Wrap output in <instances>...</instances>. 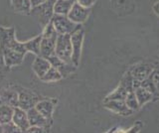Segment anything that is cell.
Segmentation results:
<instances>
[{
	"instance_id": "cell-21",
	"label": "cell",
	"mask_w": 159,
	"mask_h": 133,
	"mask_svg": "<svg viewBox=\"0 0 159 133\" xmlns=\"http://www.w3.org/2000/svg\"><path fill=\"white\" fill-rule=\"evenodd\" d=\"M134 93H135V95H136L139 106H141L143 104H145L146 102L150 101L153 96L151 92H149L147 90H145V88L142 87L141 86L134 90Z\"/></svg>"
},
{
	"instance_id": "cell-9",
	"label": "cell",
	"mask_w": 159,
	"mask_h": 133,
	"mask_svg": "<svg viewBox=\"0 0 159 133\" xmlns=\"http://www.w3.org/2000/svg\"><path fill=\"white\" fill-rule=\"evenodd\" d=\"M27 114H28V119H29L30 125L42 126V127L46 128L47 130H49L50 127H51L53 124V120L47 119L46 117H44L35 107L28 109Z\"/></svg>"
},
{
	"instance_id": "cell-1",
	"label": "cell",
	"mask_w": 159,
	"mask_h": 133,
	"mask_svg": "<svg viewBox=\"0 0 159 133\" xmlns=\"http://www.w3.org/2000/svg\"><path fill=\"white\" fill-rule=\"evenodd\" d=\"M4 50H13L26 55L29 53L28 43L19 42L15 35L14 27H3L0 26V54Z\"/></svg>"
},
{
	"instance_id": "cell-23",
	"label": "cell",
	"mask_w": 159,
	"mask_h": 133,
	"mask_svg": "<svg viewBox=\"0 0 159 133\" xmlns=\"http://www.w3.org/2000/svg\"><path fill=\"white\" fill-rule=\"evenodd\" d=\"M41 39H42V34L27 41L29 53L34 54L35 56L40 55V42H41Z\"/></svg>"
},
{
	"instance_id": "cell-20",
	"label": "cell",
	"mask_w": 159,
	"mask_h": 133,
	"mask_svg": "<svg viewBox=\"0 0 159 133\" xmlns=\"http://www.w3.org/2000/svg\"><path fill=\"white\" fill-rule=\"evenodd\" d=\"M14 113V107L7 104V103H2L0 105V124H5L10 121H12Z\"/></svg>"
},
{
	"instance_id": "cell-14",
	"label": "cell",
	"mask_w": 159,
	"mask_h": 133,
	"mask_svg": "<svg viewBox=\"0 0 159 133\" xmlns=\"http://www.w3.org/2000/svg\"><path fill=\"white\" fill-rule=\"evenodd\" d=\"M104 106L108 109H111L113 112L119 113L122 115H128L131 114L132 111L130 108L127 106L125 103V100H109L104 101Z\"/></svg>"
},
{
	"instance_id": "cell-25",
	"label": "cell",
	"mask_w": 159,
	"mask_h": 133,
	"mask_svg": "<svg viewBox=\"0 0 159 133\" xmlns=\"http://www.w3.org/2000/svg\"><path fill=\"white\" fill-rule=\"evenodd\" d=\"M125 103L131 110L138 109L139 103L137 101V98H136L135 93H134V91H131L128 92V95H127V96L125 98Z\"/></svg>"
},
{
	"instance_id": "cell-15",
	"label": "cell",
	"mask_w": 159,
	"mask_h": 133,
	"mask_svg": "<svg viewBox=\"0 0 159 133\" xmlns=\"http://www.w3.org/2000/svg\"><path fill=\"white\" fill-rule=\"evenodd\" d=\"M51 67L52 65L48 59L40 55L36 56V58L34 59V61L32 63V70L39 78H41Z\"/></svg>"
},
{
	"instance_id": "cell-4",
	"label": "cell",
	"mask_w": 159,
	"mask_h": 133,
	"mask_svg": "<svg viewBox=\"0 0 159 133\" xmlns=\"http://www.w3.org/2000/svg\"><path fill=\"white\" fill-rule=\"evenodd\" d=\"M51 22L58 34H72L81 27L80 24H76L70 20L68 15H61V14H54Z\"/></svg>"
},
{
	"instance_id": "cell-28",
	"label": "cell",
	"mask_w": 159,
	"mask_h": 133,
	"mask_svg": "<svg viewBox=\"0 0 159 133\" xmlns=\"http://www.w3.org/2000/svg\"><path fill=\"white\" fill-rule=\"evenodd\" d=\"M2 132L4 133H16V132H21V130L17 127L13 121H10L8 123L2 124Z\"/></svg>"
},
{
	"instance_id": "cell-32",
	"label": "cell",
	"mask_w": 159,
	"mask_h": 133,
	"mask_svg": "<svg viewBox=\"0 0 159 133\" xmlns=\"http://www.w3.org/2000/svg\"><path fill=\"white\" fill-rule=\"evenodd\" d=\"M136 124H137L136 126L134 125V127H132L131 129H129V131H128V132H134V131H135V132H137V131H139V130H140V128H141V126H142V125H141V123L138 121V122L136 123Z\"/></svg>"
},
{
	"instance_id": "cell-11",
	"label": "cell",
	"mask_w": 159,
	"mask_h": 133,
	"mask_svg": "<svg viewBox=\"0 0 159 133\" xmlns=\"http://www.w3.org/2000/svg\"><path fill=\"white\" fill-rule=\"evenodd\" d=\"M12 121L17 125V127L21 130V132H26L28 127L30 126L27 111L22 109V108L19 106L14 107Z\"/></svg>"
},
{
	"instance_id": "cell-12",
	"label": "cell",
	"mask_w": 159,
	"mask_h": 133,
	"mask_svg": "<svg viewBox=\"0 0 159 133\" xmlns=\"http://www.w3.org/2000/svg\"><path fill=\"white\" fill-rule=\"evenodd\" d=\"M2 56L6 66L11 69L13 67H17L21 65L26 55L23 53L13 51V50H4L2 52Z\"/></svg>"
},
{
	"instance_id": "cell-36",
	"label": "cell",
	"mask_w": 159,
	"mask_h": 133,
	"mask_svg": "<svg viewBox=\"0 0 159 133\" xmlns=\"http://www.w3.org/2000/svg\"><path fill=\"white\" fill-rule=\"evenodd\" d=\"M0 133H2V125L0 124Z\"/></svg>"
},
{
	"instance_id": "cell-22",
	"label": "cell",
	"mask_w": 159,
	"mask_h": 133,
	"mask_svg": "<svg viewBox=\"0 0 159 133\" xmlns=\"http://www.w3.org/2000/svg\"><path fill=\"white\" fill-rule=\"evenodd\" d=\"M62 78H63V77L57 69H55L54 67H51L40 80L44 82H53L61 81Z\"/></svg>"
},
{
	"instance_id": "cell-33",
	"label": "cell",
	"mask_w": 159,
	"mask_h": 133,
	"mask_svg": "<svg viewBox=\"0 0 159 133\" xmlns=\"http://www.w3.org/2000/svg\"><path fill=\"white\" fill-rule=\"evenodd\" d=\"M46 1H48V0H31V2H32V6L39 5V4L44 3V2H46Z\"/></svg>"
},
{
	"instance_id": "cell-10",
	"label": "cell",
	"mask_w": 159,
	"mask_h": 133,
	"mask_svg": "<svg viewBox=\"0 0 159 133\" xmlns=\"http://www.w3.org/2000/svg\"><path fill=\"white\" fill-rule=\"evenodd\" d=\"M58 36L45 37L42 36L40 42V56L44 58H49L55 55V48H56V41Z\"/></svg>"
},
{
	"instance_id": "cell-8",
	"label": "cell",
	"mask_w": 159,
	"mask_h": 133,
	"mask_svg": "<svg viewBox=\"0 0 159 133\" xmlns=\"http://www.w3.org/2000/svg\"><path fill=\"white\" fill-rule=\"evenodd\" d=\"M48 60L50 61V63H51L52 67L57 69V70L60 72V73H61L63 78H67L68 76L72 75V73L76 71V68H77L76 66L64 62L60 58H58L56 55L49 57Z\"/></svg>"
},
{
	"instance_id": "cell-35",
	"label": "cell",
	"mask_w": 159,
	"mask_h": 133,
	"mask_svg": "<svg viewBox=\"0 0 159 133\" xmlns=\"http://www.w3.org/2000/svg\"><path fill=\"white\" fill-rule=\"evenodd\" d=\"M3 103V100H2V97H1V95H0V105H1Z\"/></svg>"
},
{
	"instance_id": "cell-18",
	"label": "cell",
	"mask_w": 159,
	"mask_h": 133,
	"mask_svg": "<svg viewBox=\"0 0 159 133\" xmlns=\"http://www.w3.org/2000/svg\"><path fill=\"white\" fill-rule=\"evenodd\" d=\"M10 1H11V5L15 13L30 15L32 9L31 0H10Z\"/></svg>"
},
{
	"instance_id": "cell-34",
	"label": "cell",
	"mask_w": 159,
	"mask_h": 133,
	"mask_svg": "<svg viewBox=\"0 0 159 133\" xmlns=\"http://www.w3.org/2000/svg\"><path fill=\"white\" fill-rule=\"evenodd\" d=\"M153 10H154V12L157 14V15H159V2L156 3L155 5L153 6Z\"/></svg>"
},
{
	"instance_id": "cell-6",
	"label": "cell",
	"mask_w": 159,
	"mask_h": 133,
	"mask_svg": "<svg viewBox=\"0 0 159 133\" xmlns=\"http://www.w3.org/2000/svg\"><path fill=\"white\" fill-rule=\"evenodd\" d=\"M18 106L24 110H28L33 108L36 103L40 100L39 96L34 91L28 90V88L19 87L18 88Z\"/></svg>"
},
{
	"instance_id": "cell-24",
	"label": "cell",
	"mask_w": 159,
	"mask_h": 133,
	"mask_svg": "<svg viewBox=\"0 0 159 133\" xmlns=\"http://www.w3.org/2000/svg\"><path fill=\"white\" fill-rule=\"evenodd\" d=\"M128 91L125 87L122 86L121 85L119 86L116 91H114L112 93H111L106 100H125V98L128 95Z\"/></svg>"
},
{
	"instance_id": "cell-31",
	"label": "cell",
	"mask_w": 159,
	"mask_h": 133,
	"mask_svg": "<svg viewBox=\"0 0 159 133\" xmlns=\"http://www.w3.org/2000/svg\"><path fill=\"white\" fill-rule=\"evenodd\" d=\"M75 1L78 2L79 4H81V5L84 7L91 8L94 4V1H96V0H75Z\"/></svg>"
},
{
	"instance_id": "cell-7",
	"label": "cell",
	"mask_w": 159,
	"mask_h": 133,
	"mask_svg": "<svg viewBox=\"0 0 159 133\" xmlns=\"http://www.w3.org/2000/svg\"><path fill=\"white\" fill-rule=\"evenodd\" d=\"M89 14V8L84 7L81 4H79L78 2L75 1L71 10H70L68 14V17L70 18V20H72L74 23L82 24L88 19Z\"/></svg>"
},
{
	"instance_id": "cell-2",
	"label": "cell",
	"mask_w": 159,
	"mask_h": 133,
	"mask_svg": "<svg viewBox=\"0 0 159 133\" xmlns=\"http://www.w3.org/2000/svg\"><path fill=\"white\" fill-rule=\"evenodd\" d=\"M55 55L64 62L74 65L71 34H59L56 41Z\"/></svg>"
},
{
	"instance_id": "cell-30",
	"label": "cell",
	"mask_w": 159,
	"mask_h": 133,
	"mask_svg": "<svg viewBox=\"0 0 159 133\" xmlns=\"http://www.w3.org/2000/svg\"><path fill=\"white\" fill-rule=\"evenodd\" d=\"M47 131H49V130H47L45 127L37 126V125H30L28 127V129L26 130V132H28V133H44Z\"/></svg>"
},
{
	"instance_id": "cell-27",
	"label": "cell",
	"mask_w": 159,
	"mask_h": 133,
	"mask_svg": "<svg viewBox=\"0 0 159 133\" xmlns=\"http://www.w3.org/2000/svg\"><path fill=\"white\" fill-rule=\"evenodd\" d=\"M148 78H150L151 82L154 83V86H155L156 90H157L158 95H159V65L153 69Z\"/></svg>"
},
{
	"instance_id": "cell-3",
	"label": "cell",
	"mask_w": 159,
	"mask_h": 133,
	"mask_svg": "<svg viewBox=\"0 0 159 133\" xmlns=\"http://www.w3.org/2000/svg\"><path fill=\"white\" fill-rule=\"evenodd\" d=\"M56 0H48V1L39 4L36 6H32L30 15L36 18L38 23L43 28L47 25L49 22H51L52 17L54 15V4Z\"/></svg>"
},
{
	"instance_id": "cell-29",
	"label": "cell",
	"mask_w": 159,
	"mask_h": 133,
	"mask_svg": "<svg viewBox=\"0 0 159 133\" xmlns=\"http://www.w3.org/2000/svg\"><path fill=\"white\" fill-rule=\"evenodd\" d=\"M9 70H10V68H8L6 66V64H5L2 54H0V85H1V82H3L4 78Z\"/></svg>"
},
{
	"instance_id": "cell-16",
	"label": "cell",
	"mask_w": 159,
	"mask_h": 133,
	"mask_svg": "<svg viewBox=\"0 0 159 133\" xmlns=\"http://www.w3.org/2000/svg\"><path fill=\"white\" fill-rule=\"evenodd\" d=\"M153 70V66L150 65V64H139V65H136L132 68V70L130 71V73L133 78L138 81H143L145 80L146 78L149 77L150 73Z\"/></svg>"
},
{
	"instance_id": "cell-13",
	"label": "cell",
	"mask_w": 159,
	"mask_h": 133,
	"mask_svg": "<svg viewBox=\"0 0 159 133\" xmlns=\"http://www.w3.org/2000/svg\"><path fill=\"white\" fill-rule=\"evenodd\" d=\"M57 103V100H40L36 105H35V108L41 113V114L46 117L47 119L53 120V113H54V109H55V104Z\"/></svg>"
},
{
	"instance_id": "cell-26",
	"label": "cell",
	"mask_w": 159,
	"mask_h": 133,
	"mask_svg": "<svg viewBox=\"0 0 159 133\" xmlns=\"http://www.w3.org/2000/svg\"><path fill=\"white\" fill-rule=\"evenodd\" d=\"M142 87H144L145 90H147L149 92H151L153 95H158V92H157V90L155 86H154V83L151 82V80L149 78H146L145 80L141 81V85H140Z\"/></svg>"
},
{
	"instance_id": "cell-5",
	"label": "cell",
	"mask_w": 159,
	"mask_h": 133,
	"mask_svg": "<svg viewBox=\"0 0 159 133\" xmlns=\"http://www.w3.org/2000/svg\"><path fill=\"white\" fill-rule=\"evenodd\" d=\"M84 37V32L82 27L78 28L76 31H74L71 34V42L73 48V64L76 67L79 66L80 60H81Z\"/></svg>"
},
{
	"instance_id": "cell-17",
	"label": "cell",
	"mask_w": 159,
	"mask_h": 133,
	"mask_svg": "<svg viewBox=\"0 0 159 133\" xmlns=\"http://www.w3.org/2000/svg\"><path fill=\"white\" fill-rule=\"evenodd\" d=\"M0 95L2 97L3 103H7L13 107L18 106V91L16 87L2 88L0 90Z\"/></svg>"
},
{
	"instance_id": "cell-19",
	"label": "cell",
	"mask_w": 159,
	"mask_h": 133,
	"mask_svg": "<svg viewBox=\"0 0 159 133\" xmlns=\"http://www.w3.org/2000/svg\"><path fill=\"white\" fill-rule=\"evenodd\" d=\"M74 2L75 0H56L54 4V13L68 15Z\"/></svg>"
}]
</instances>
